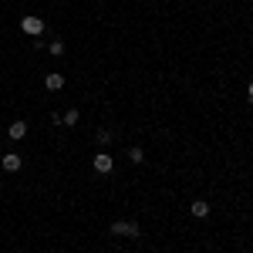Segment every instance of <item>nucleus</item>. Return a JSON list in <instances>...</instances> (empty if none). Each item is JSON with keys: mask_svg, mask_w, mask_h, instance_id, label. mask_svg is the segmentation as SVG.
<instances>
[{"mask_svg": "<svg viewBox=\"0 0 253 253\" xmlns=\"http://www.w3.org/2000/svg\"><path fill=\"white\" fill-rule=\"evenodd\" d=\"M0 166H3V172H17L20 166H24V159H20L17 152H7V156L0 159Z\"/></svg>", "mask_w": 253, "mask_h": 253, "instance_id": "20e7f679", "label": "nucleus"}, {"mask_svg": "<svg viewBox=\"0 0 253 253\" xmlns=\"http://www.w3.org/2000/svg\"><path fill=\"white\" fill-rule=\"evenodd\" d=\"M189 213H193L196 219H206V216H210V203H206V199H193V203H189Z\"/></svg>", "mask_w": 253, "mask_h": 253, "instance_id": "39448f33", "label": "nucleus"}, {"mask_svg": "<svg viewBox=\"0 0 253 253\" xmlns=\"http://www.w3.org/2000/svg\"><path fill=\"white\" fill-rule=\"evenodd\" d=\"M91 166H95V172L108 175V172H112V169H115V159L108 156V152H98V156L91 159Z\"/></svg>", "mask_w": 253, "mask_h": 253, "instance_id": "7ed1b4c3", "label": "nucleus"}, {"mask_svg": "<svg viewBox=\"0 0 253 253\" xmlns=\"http://www.w3.org/2000/svg\"><path fill=\"white\" fill-rule=\"evenodd\" d=\"M7 135L14 138V142H20V138L27 135V122H20V118H17V122H10V128H7Z\"/></svg>", "mask_w": 253, "mask_h": 253, "instance_id": "423d86ee", "label": "nucleus"}, {"mask_svg": "<svg viewBox=\"0 0 253 253\" xmlns=\"http://www.w3.org/2000/svg\"><path fill=\"white\" fill-rule=\"evenodd\" d=\"M247 95H250V101H253V81H250V88H247Z\"/></svg>", "mask_w": 253, "mask_h": 253, "instance_id": "f8f14e48", "label": "nucleus"}, {"mask_svg": "<svg viewBox=\"0 0 253 253\" xmlns=\"http://www.w3.org/2000/svg\"><path fill=\"white\" fill-rule=\"evenodd\" d=\"M44 88H47V91H61V88H64V75H47V78H44Z\"/></svg>", "mask_w": 253, "mask_h": 253, "instance_id": "6e6552de", "label": "nucleus"}, {"mask_svg": "<svg viewBox=\"0 0 253 253\" xmlns=\"http://www.w3.org/2000/svg\"><path fill=\"white\" fill-rule=\"evenodd\" d=\"M95 142H98V145H112V132H108V128H98Z\"/></svg>", "mask_w": 253, "mask_h": 253, "instance_id": "9d476101", "label": "nucleus"}, {"mask_svg": "<svg viewBox=\"0 0 253 253\" xmlns=\"http://www.w3.org/2000/svg\"><path fill=\"white\" fill-rule=\"evenodd\" d=\"M142 159H145V152H142L138 145H132V149H128V162H132V166H138Z\"/></svg>", "mask_w": 253, "mask_h": 253, "instance_id": "9b49d317", "label": "nucleus"}, {"mask_svg": "<svg viewBox=\"0 0 253 253\" xmlns=\"http://www.w3.org/2000/svg\"><path fill=\"white\" fill-rule=\"evenodd\" d=\"M78 122H81V112H78V108H68V112L61 115V125H68V128H75Z\"/></svg>", "mask_w": 253, "mask_h": 253, "instance_id": "0eeeda50", "label": "nucleus"}, {"mask_svg": "<svg viewBox=\"0 0 253 253\" xmlns=\"http://www.w3.org/2000/svg\"><path fill=\"white\" fill-rule=\"evenodd\" d=\"M47 54H51V58H61V54H64V41H51V44H47Z\"/></svg>", "mask_w": 253, "mask_h": 253, "instance_id": "1a4fd4ad", "label": "nucleus"}, {"mask_svg": "<svg viewBox=\"0 0 253 253\" xmlns=\"http://www.w3.org/2000/svg\"><path fill=\"white\" fill-rule=\"evenodd\" d=\"M138 233H142L138 223H125V219H115V223H112V236H132V240H135Z\"/></svg>", "mask_w": 253, "mask_h": 253, "instance_id": "f03ea898", "label": "nucleus"}, {"mask_svg": "<svg viewBox=\"0 0 253 253\" xmlns=\"http://www.w3.org/2000/svg\"><path fill=\"white\" fill-rule=\"evenodd\" d=\"M20 31H24L27 38H41V34H44V20L34 17V14H27V17L20 20Z\"/></svg>", "mask_w": 253, "mask_h": 253, "instance_id": "f257e3e1", "label": "nucleus"}]
</instances>
